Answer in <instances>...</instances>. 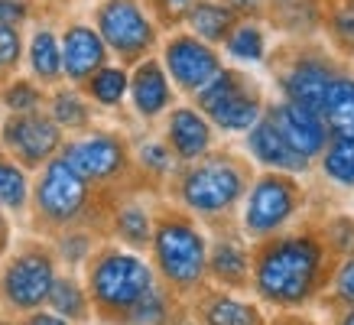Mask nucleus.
<instances>
[{
    "label": "nucleus",
    "instance_id": "1",
    "mask_svg": "<svg viewBox=\"0 0 354 325\" xmlns=\"http://www.w3.org/2000/svg\"><path fill=\"white\" fill-rule=\"evenodd\" d=\"M335 263L319 221L302 218L250 244V292L273 313H306L322 299Z\"/></svg>",
    "mask_w": 354,
    "mask_h": 325
},
{
    "label": "nucleus",
    "instance_id": "2",
    "mask_svg": "<svg viewBox=\"0 0 354 325\" xmlns=\"http://www.w3.org/2000/svg\"><path fill=\"white\" fill-rule=\"evenodd\" d=\"M254 179V162L234 153H208L202 160L185 162L176 179V195L198 218H227L244 202Z\"/></svg>",
    "mask_w": 354,
    "mask_h": 325
},
{
    "label": "nucleus",
    "instance_id": "3",
    "mask_svg": "<svg viewBox=\"0 0 354 325\" xmlns=\"http://www.w3.org/2000/svg\"><path fill=\"white\" fill-rule=\"evenodd\" d=\"M156 286L153 263L140 257L137 250L124 248H101L88 257V299L91 313L104 322L120 325L124 315Z\"/></svg>",
    "mask_w": 354,
    "mask_h": 325
},
{
    "label": "nucleus",
    "instance_id": "4",
    "mask_svg": "<svg viewBox=\"0 0 354 325\" xmlns=\"http://www.w3.org/2000/svg\"><path fill=\"white\" fill-rule=\"evenodd\" d=\"M150 250L153 270L160 273L166 290L189 296L208 280V238L195 218L183 212L160 215L153 221Z\"/></svg>",
    "mask_w": 354,
    "mask_h": 325
},
{
    "label": "nucleus",
    "instance_id": "5",
    "mask_svg": "<svg viewBox=\"0 0 354 325\" xmlns=\"http://www.w3.org/2000/svg\"><path fill=\"white\" fill-rule=\"evenodd\" d=\"M306 205H309V192L302 185V176L260 169L250 179V189L241 202L237 228L250 244L273 238V234L296 225L306 215Z\"/></svg>",
    "mask_w": 354,
    "mask_h": 325
},
{
    "label": "nucleus",
    "instance_id": "6",
    "mask_svg": "<svg viewBox=\"0 0 354 325\" xmlns=\"http://www.w3.org/2000/svg\"><path fill=\"white\" fill-rule=\"evenodd\" d=\"M195 108L202 111L208 124L221 133H247L267 108V95L244 68L225 65L202 91H195Z\"/></svg>",
    "mask_w": 354,
    "mask_h": 325
},
{
    "label": "nucleus",
    "instance_id": "7",
    "mask_svg": "<svg viewBox=\"0 0 354 325\" xmlns=\"http://www.w3.org/2000/svg\"><path fill=\"white\" fill-rule=\"evenodd\" d=\"M91 26L104 39L108 53L118 55L124 65H137L160 43L156 20L150 17L143 0H101L95 7Z\"/></svg>",
    "mask_w": 354,
    "mask_h": 325
},
{
    "label": "nucleus",
    "instance_id": "8",
    "mask_svg": "<svg viewBox=\"0 0 354 325\" xmlns=\"http://www.w3.org/2000/svg\"><path fill=\"white\" fill-rule=\"evenodd\" d=\"M342 59L325 49V46L299 43L290 49V59H283V65L277 68V88L279 98L299 104V108L319 114L322 98L332 85V78L342 72Z\"/></svg>",
    "mask_w": 354,
    "mask_h": 325
},
{
    "label": "nucleus",
    "instance_id": "9",
    "mask_svg": "<svg viewBox=\"0 0 354 325\" xmlns=\"http://www.w3.org/2000/svg\"><path fill=\"white\" fill-rule=\"evenodd\" d=\"M30 195L36 218L43 225L72 228L75 221H82V215L91 205V183H85L62 156H53L39 169V179H36Z\"/></svg>",
    "mask_w": 354,
    "mask_h": 325
},
{
    "label": "nucleus",
    "instance_id": "10",
    "mask_svg": "<svg viewBox=\"0 0 354 325\" xmlns=\"http://www.w3.org/2000/svg\"><path fill=\"white\" fill-rule=\"evenodd\" d=\"M55 254L43 244L17 250L0 273V299L7 309L20 315H30L36 309H46L49 290L55 283Z\"/></svg>",
    "mask_w": 354,
    "mask_h": 325
},
{
    "label": "nucleus",
    "instance_id": "11",
    "mask_svg": "<svg viewBox=\"0 0 354 325\" xmlns=\"http://www.w3.org/2000/svg\"><path fill=\"white\" fill-rule=\"evenodd\" d=\"M62 143V130L46 111L7 114L0 124V150L23 169H43L53 156H59Z\"/></svg>",
    "mask_w": 354,
    "mask_h": 325
},
{
    "label": "nucleus",
    "instance_id": "12",
    "mask_svg": "<svg viewBox=\"0 0 354 325\" xmlns=\"http://www.w3.org/2000/svg\"><path fill=\"white\" fill-rule=\"evenodd\" d=\"M162 68L169 75L172 88H179L183 95H195L202 91L212 78L225 68L221 49L195 39L192 32H172L169 39L162 43V55H160Z\"/></svg>",
    "mask_w": 354,
    "mask_h": 325
},
{
    "label": "nucleus",
    "instance_id": "13",
    "mask_svg": "<svg viewBox=\"0 0 354 325\" xmlns=\"http://www.w3.org/2000/svg\"><path fill=\"white\" fill-rule=\"evenodd\" d=\"M59 156L85 183H111L130 166L127 143L120 140L118 133H111V130H95V133L78 137V140L62 143Z\"/></svg>",
    "mask_w": 354,
    "mask_h": 325
},
{
    "label": "nucleus",
    "instance_id": "14",
    "mask_svg": "<svg viewBox=\"0 0 354 325\" xmlns=\"http://www.w3.org/2000/svg\"><path fill=\"white\" fill-rule=\"evenodd\" d=\"M263 118L279 130V137L290 143L292 150L299 153V156H306V160H312V162L322 156L325 143L332 140L319 114H312V111L299 108V104H290V101H283V98L267 101Z\"/></svg>",
    "mask_w": 354,
    "mask_h": 325
},
{
    "label": "nucleus",
    "instance_id": "15",
    "mask_svg": "<svg viewBox=\"0 0 354 325\" xmlns=\"http://www.w3.org/2000/svg\"><path fill=\"white\" fill-rule=\"evenodd\" d=\"M59 49H62V78L68 85L82 88L95 75L101 65H108L111 53L104 39L97 36L91 23H68L59 32Z\"/></svg>",
    "mask_w": 354,
    "mask_h": 325
},
{
    "label": "nucleus",
    "instance_id": "16",
    "mask_svg": "<svg viewBox=\"0 0 354 325\" xmlns=\"http://www.w3.org/2000/svg\"><path fill=\"white\" fill-rule=\"evenodd\" d=\"M166 147L179 162H195L215 147V127L195 104H179L166 111Z\"/></svg>",
    "mask_w": 354,
    "mask_h": 325
},
{
    "label": "nucleus",
    "instance_id": "17",
    "mask_svg": "<svg viewBox=\"0 0 354 325\" xmlns=\"http://www.w3.org/2000/svg\"><path fill=\"white\" fill-rule=\"evenodd\" d=\"M244 150L254 166L270 169V173H290V176H309L315 162L299 156L290 143L279 137V130L267 118H260L254 127L244 133Z\"/></svg>",
    "mask_w": 354,
    "mask_h": 325
},
{
    "label": "nucleus",
    "instance_id": "18",
    "mask_svg": "<svg viewBox=\"0 0 354 325\" xmlns=\"http://www.w3.org/2000/svg\"><path fill=\"white\" fill-rule=\"evenodd\" d=\"M208 280L218 290L250 292V241L241 234V228L208 244Z\"/></svg>",
    "mask_w": 354,
    "mask_h": 325
},
{
    "label": "nucleus",
    "instance_id": "19",
    "mask_svg": "<svg viewBox=\"0 0 354 325\" xmlns=\"http://www.w3.org/2000/svg\"><path fill=\"white\" fill-rule=\"evenodd\" d=\"M127 95L133 101V111L137 118L143 120H156L162 118L166 111L172 108V98H176V88H172L166 68H162L160 59H140L130 72V85H127Z\"/></svg>",
    "mask_w": 354,
    "mask_h": 325
},
{
    "label": "nucleus",
    "instance_id": "20",
    "mask_svg": "<svg viewBox=\"0 0 354 325\" xmlns=\"http://www.w3.org/2000/svg\"><path fill=\"white\" fill-rule=\"evenodd\" d=\"M195 315H198V325H270L260 303L227 290L205 292L195 303Z\"/></svg>",
    "mask_w": 354,
    "mask_h": 325
},
{
    "label": "nucleus",
    "instance_id": "21",
    "mask_svg": "<svg viewBox=\"0 0 354 325\" xmlns=\"http://www.w3.org/2000/svg\"><path fill=\"white\" fill-rule=\"evenodd\" d=\"M319 118H322L328 137L354 140V72L348 68V62L342 65V72L332 78V85L325 91Z\"/></svg>",
    "mask_w": 354,
    "mask_h": 325
},
{
    "label": "nucleus",
    "instance_id": "22",
    "mask_svg": "<svg viewBox=\"0 0 354 325\" xmlns=\"http://www.w3.org/2000/svg\"><path fill=\"white\" fill-rule=\"evenodd\" d=\"M237 20L241 17L231 7H225L221 0H195L189 13L183 17V26L185 32H192L195 39L221 49V43L227 39V32L237 26Z\"/></svg>",
    "mask_w": 354,
    "mask_h": 325
},
{
    "label": "nucleus",
    "instance_id": "23",
    "mask_svg": "<svg viewBox=\"0 0 354 325\" xmlns=\"http://www.w3.org/2000/svg\"><path fill=\"white\" fill-rule=\"evenodd\" d=\"M23 59H26L32 78L39 85H59L62 82V49H59V32L53 26L32 30L30 43L23 49Z\"/></svg>",
    "mask_w": 354,
    "mask_h": 325
},
{
    "label": "nucleus",
    "instance_id": "24",
    "mask_svg": "<svg viewBox=\"0 0 354 325\" xmlns=\"http://www.w3.org/2000/svg\"><path fill=\"white\" fill-rule=\"evenodd\" d=\"M221 53L241 65H260L270 55V36L263 20H237V26L227 32L221 43Z\"/></svg>",
    "mask_w": 354,
    "mask_h": 325
},
{
    "label": "nucleus",
    "instance_id": "25",
    "mask_svg": "<svg viewBox=\"0 0 354 325\" xmlns=\"http://www.w3.org/2000/svg\"><path fill=\"white\" fill-rule=\"evenodd\" d=\"M322 32L342 62H354V0H332L328 7H322Z\"/></svg>",
    "mask_w": 354,
    "mask_h": 325
},
{
    "label": "nucleus",
    "instance_id": "26",
    "mask_svg": "<svg viewBox=\"0 0 354 325\" xmlns=\"http://www.w3.org/2000/svg\"><path fill=\"white\" fill-rule=\"evenodd\" d=\"M46 309L75 325L88 322L91 319V299H88L85 283L75 280L72 273H55V283H53V290H49Z\"/></svg>",
    "mask_w": 354,
    "mask_h": 325
},
{
    "label": "nucleus",
    "instance_id": "27",
    "mask_svg": "<svg viewBox=\"0 0 354 325\" xmlns=\"http://www.w3.org/2000/svg\"><path fill=\"white\" fill-rule=\"evenodd\" d=\"M49 118L59 130H88L91 127V101L82 95V88H55L49 95Z\"/></svg>",
    "mask_w": 354,
    "mask_h": 325
},
{
    "label": "nucleus",
    "instance_id": "28",
    "mask_svg": "<svg viewBox=\"0 0 354 325\" xmlns=\"http://www.w3.org/2000/svg\"><path fill=\"white\" fill-rule=\"evenodd\" d=\"M127 85H130V72L124 65H101L95 75L82 85V95L88 101H95L101 108H120L124 98H127Z\"/></svg>",
    "mask_w": 354,
    "mask_h": 325
},
{
    "label": "nucleus",
    "instance_id": "29",
    "mask_svg": "<svg viewBox=\"0 0 354 325\" xmlns=\"http://www.w3.org/2000/svg\"><path fill=\"white\" fill-rule=\"evenodd\" d=\"M114 234L130 250H147L153 238V218L140 202H124L114 208Z\"/></svg>",
    "mask_w": 354,
    "mask_h": 325
},
{
    "label": "nucleus",
    "instance_id": "30",
    "mask_svg": "<svg viewBox=\"0 0 354 325\" xmlns=\"http://www.w3.org/2000/svg\"><path fill=\"white\" fill-rule=\"evenodd\" d=\"M315 169L332 185L354 192V140H338V137H332V140L325 143L322 156L315 160Z\"/></svg>",
    "mask_w": 354,
    "mask_h": 325
},
{
    "label": "nucleus",
    "instance_id": "31",
    "mask_svg": "<svg viewBox=\"0 0 354 325\" xmlns=\"http://www.w3.org/2000/svg\"><path fill=\"white\" fill-rule=\"evenodd\" d=\"M30 205V176L20 162H13L0 150V208L3 212H23Z\"/></svg>",
    "mask_w": 354,
    "mask_h": 325
},
{
    "label": "nucleus",
    "instance_id": "32",
    "mask_svg": "<svg viewBox=\"0 0 354 325\" xmlns=\"http://www.w3.org/2000/svg\"><path fill=\"white\" fill-rule=\"evenodd\" d=\"M315 306H322L328 315L338 313V309L354 306V254H348V257H342L338 263H335L332 280H328L322 299H319Z\"/></svg>",
    "mask_w": 354,
    "mask_h": 325
},
{
    "label": "nucleus",
    "instance_id": "33",
    "mask_svg": "<svg viewBox=\"0 0 354 325\" xmlns=\"http://www.w3.org/2000/svg\"><path fill=\"white\" fill-rule=\"evenodd\" d=\"M0 101H3L7 114H30V111H43L46 91L30 78H13V82L3 85Z\"/></svg>",
    "mask_w": 354,
    "mask_h": 325
},
{
    "label": "nucleus",
    "instance_id": "34",
    "mask_svg": "<svg viewBox=\"0 0 354 325\" xmlns=\"http://www.w3.org/2000/svg\"><path fill=\"white\" fill-rule=\"evenodd\" d=\"M120 325H169V292L160 283L140 299Z\"/></svg>",
    "mask_w": 354,
    "mask_h": 325
},
{
    "label": "nucleus",
    "instance_id": "35",
    "mask_svg": "<svg viewBox=\"0 0 354 325\" xmlns=\"http://www.w3.org/2000/svg\"><path fill=\"white\" fill-rule=\"evenodd\" d=\"M325 234V244L335 254V260L354 254V215L351 212H338V215H328L325 221H319Z\"/></svg>",
    "mask_w": 354,
    "mask_h": 325
},
{
    "label": "nucleus",
    "instance_id": "36",
    "mask_svg": "<svg viewBox=\"0 0 354 325\" xmlns=\"http://www.w3.org/2000/svg\"><path fill=\"white\" fill-rule=\"evenodd\" d=\"M23 32L20 26H0V78L13 75L23 62Z\"/></svg>",
    "mask_w": 354,
    "mask_h": 325
},
{
    "label": "nucleus",
    "instance_id": "37",
    "mask_svg": "<svg viewBox=\"0 0 354 325\" xmlns=\"http://www.w3.org/2000/svg\"><path fill=\"white\" fill-rule=\"evenodd\" d=\"M137 160L147 173H156V176L172 173V166H176V156L169 153L166 140H143L137 150Z\"/></svg>",
    "mask_w": 354,
    "mask_h": 325
},
{
    "label": "nucleus",
    "instance_id": "38",
    "mask_svg": "<svg viewBox=\"0 0 354 325\" xmlns=\"http://www.w3.org/2000/svg\"><path fill=\"white\" fill-rule=\"evenodd\" d=\"M225 7L241 17V20H267L270 17V0H221Z\"/></svg>",
    "mask_w": 354,
    "mask_h": 325
},
{
    "label": "nucleus",
    "instance_id": "39",
    "mask_svg": "<svg viewBox=\"0 0 354 325\" xmlns=\"http://www.w3.org/2000/svg\"><path fill=\"white\" fill-rule=\"evenodd\" d=\"M30 20L26 0H0V26H23Z\"/></svg>",
    "mask_w": 354,
    "mask_h": 325
},
{
    "label": "nucleus",
    "instance_id": "40",
    "mask_svg": "<svg viewBox=\"0 0 354 325\" xmlns=\"http://www.w3.org/2000/svg\"><path fill=\"white\" fill-rule=\"evenodd\" d=\"M23 325H75V322H68V319L49 313V309H36V313H30L23 319Z\"/></svg>",
    "mask_w": 354,
    "mask_h": 325
},
{
    "label": "nucleus",
    "instance_id": "41",
    "mask_svg": "<svg viewBox=\"0 0 354 325\" xmlns=\"http://www.w3.org/2000/svg\"><path fill=\"white\" fill-rule=\"evenodd\" d=\"M328 319H332V325H354V306H348V309H338V313H332Z\"/></svg>",
    "mask_w": 354,
    "mask_h": 325
},
{
    "label": "nucleus",
    "instance_id": "42",
    "mask_svg": "<svg viewBox=\"0 0 354 325\" xmlns=\"http://www.w3.org/2000/svg\"><path fill=\"white\" fill-rule=\"evenodd\" d=\"M7 234H10V225H7V215H3V208H0V254L7 248Z\"/></svg>",
    "mask_w": 354,
    "mask_h": 325
},
{
    "label": "nucleus",
    "instance_id": "43",
    "mask_svg": "<svg viewBox=\"0 0 354 325\" xmlns=\"http://www.w3.org/2000/svg\"><path fill=\"white\" fill-rule=\"evenodd\" d=\"M292 3H299V0H270V17H273V10H286Z\"/></svg>",
    "mask_w": 354,
    "mask_h": 325
},
{
    "label": "nucleus",
    "instance_id": "44",
    "mask_svg": "<svg viewBox=\"0 0 354 325\" xmlns=\"http://www.w3.org/2000/svg\"><path fill=\"white\" fill-rule=\"evenodd\" d=\"M279 315H283V319H279L277 325H296V313H279ZM270 325H273V322H270Z\"/></svg>",
    "mask_w": 354,
    "mask_h": 325
},
{
    "label": "nucleus",
    "instance_id": "45",
    "mask_svg": "<svg viewBox=\"0 0 354 325\" xmlns=\"http://www.w3.org/2000/svg\"><path fill=\"white\" fill-rule=\"evenodd\" d=\"M296 325H319V322H312V319H306L302 313H296Z\"/></svg>",
    "mask_w": 354,
    "mask_h": 325
},
{
    "label": "nucleus",
    "instance_id": "46",
    "mask_svg": "<svg viewBox=\"0 0 354 325\" xmlns=\"http://www.w3.org/2000/svg\"><path fill=\"white\" fill-rule=\"evenodd\" d=\"M172 325H198L195 319H179V322H172Z\"/></svg>",
    "mask_w": 354,
    "mask_h": 325
},
{
    "label": "nucleus",
    "instance_id": "47",
    "mask_svg": "<svg viewBox=\"0 0 354 325\" xmlns=\"http://www.w3.org/2000/svg\"><path fill=\"white\" fill-rule=\"evenodd\" d=\"M351 215H354V195H351Z\"/></svg>",
    "mask_w": 354,
    "mask_h": 325
},
{
    "label": "nucleus",
    "instance_id": "48",
    "mask_svg": "<svg viewBox=\"0 0 354 325\" xmlns=\"http://www.w3.org/2000/svg\"><path fill=\"white\" fill-rule=\"evenodd\" d=\"M0 325H13V322H0Z\"/></svg>",
    "mask_w": 354,
    "mask_h": 325
}]
</instances>
